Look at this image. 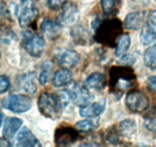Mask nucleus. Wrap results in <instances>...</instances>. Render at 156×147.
I'll list each match as a JSON object with an SVG mask.
<instances>
[{"mask_svg": "<svg viewBox=\"0 0 156 147\" xmlns=\"http://www.w3.org/2000/svg\"><path fill=\"white\" fill-rule=\"evenodd\" d=\"M37 106L43 116L51 119L59 117L63 109L56 94L48 92L42 93L39 96Z\"/></svg>", "mask_w": 156, "mask_h": 147, "instance_id": "1", "label": "nucleus"}, {"mask_svg": "<svg viewBox=\"0 0 156 147\" xmlns=\"http://www.w3.org/2000/svg\"><path fill=\"white\" fill-rule=\"evenodd\" d=\"M2 106L13 113H22L31 109L32 102L29 97L25 94H11L2 100Z\"/></svg>", "mask_w": 156, "mask_h": 147, "instance_id": "2", "label": "nucleus"}, {"mask_svg": "<svg viewBox=\"0 0 156 147\" xmlns=\"http://www.w3.org/2000/svg\"><path fill=\"white\" fill-rule=\"evenodd\" d=\"M135 79L134 72L129 68H114L111 71V84L114 89L124 91L131 88Z\"/></svg>", "mask_w": 156, "mask_h": 147, "instance_id": "3", "label": "nucleus"}, {"mask_svg": "<svg viewBox=\"0 0 156 147\" xmlns=\"http://www.w3.org/2000/svg\"><path fill=\"white\" fill-rule=\"evenodd\" d=\"M23 47L31 56L39 58L42 55L45 48V41L37 33L25 32L23 37Z\"/></svg>", "mask_w": 156, "mask_h": 147, "instance_id": "4", "label": "nucleus"}, {"mask_svg": "<svg viewBox=\"0 0 156 147\" xmlns=\"http://www.w3.org/2000/svg\"><path fill=\"white\" fill-rule=\"evenodd\" d=\"M126 105L130 111L133 113H142L149 106V100L141 91H132L126 97Z\"/></svg>", "mask_w": 156, "mask_h": 147, "instance_id": "5", "label": "nucleus"}, {"mask_svg": "<svg viewBox=\"0 0 156 147\" xmlns=\"http://www.w3.org/2000/svg\"><path fill=\"white\" fill-rule=\"evenodd\" d=\"M37 14V9L31 0L22 1L18 12L19 25L22 28L28 26L35 19Z\"/></svg>", "mask_w": 156, "mask_h": 147, "instance_id": "6", "label": "nucleus"}, {"mask_svg": "<svg viewBox=\"0 0 156 147\" xmlns=\"http://www.w3.org/2000/svg\"><path fill=\"white\" fill-rule=\"evenodd\" d=\"M80 55L70 49L62 50L55 55V61L63 68H73L80 61Z\"/></svg>", "mask_w": 156, "mask_h": 147, "instance_id": "7", "label": "nucleus"}, {"mask_svg": "<svg viewBox=\"0 0 156 147\" xmlns=\"http://www.w3.org/2000/svg\"><path fill=\"white\" fill-rule=\"evenodd\" d=\"M78 134L76 130L70 127H61L55 132V139L57 145H69L76 142Z\"/></svg>", "mask_w": 156, "mask_h": 147, "instance_id": "8", "label": "nucleus"}, {"mask_svg": "<svg viewBox=\"0 0 156 147\" xmlns=\"http://www.w3.org/2000/svg\"><path fill=\"white\" fill-rule=\"evenodd\" d=\"M105 107L106 101L104 100H101L100 101L89 103L84 106H80L79 113L82 117L94 119L103 113Z\"/></svg>", "mask_w": 156, "mask_h": 147, "instance_id": "9", "label": "nucleus"}, {"mask_svg": "<svg viewBox=\"0 0 156 147\" xmlns=\"http://www.w3.org/2000/svg\"><path fill=\"white\" fill-rule=\"evenodd\" d=\"M72 95V102L76 105L83 106L87 104L92 100V95L86 86L75 84L70 91Z\"/></svg>", "mask_w": 156, "mask_h": 147, "instance_id": "10", "label": "nucleus"}, {"mask_svg": "<svg viewBox=\"0 0 156 147\" xmlns=\"http://www.w3.org/2000/svg\"><path fill=\"white\" fill-rule=\"evenodd\" d=\"M35 79V74L33 72L23 74L18 77L17 84L25 93L30 95H34L37 89Z\"/></svg>", "mask_w": 156, "mask_h": 147, "instance_id": "11", "label": "nucleus"}, {"mask_svg": "<svg viewBox=\"0 0 156 147\" xmlns=\"http://www.w3.org/2000/svg\"><path fill=\"white\" fill-rule=\"evenodd\" d=\"M63 10L60 13L58 18V22L61 26H67L73 24L78 16L77 8L73 4L65 5Z\"/></svg>", "mask_w": 156, "mask_h": 147, "instance_id": "12", "label": "nucleus"}, {"mask_svg": "<svg viewBox=\"0 0 156 147\" xmlns=\"http://www.w3.org/2000/svg\"><path fill=\"white\" fill-rule=\"evenodd\" d=\"M97 29L99 34V38H101L103 41H109V38H115L118 36L121 30L120 24H116L115 21L106 22L103 25H98Z\"/></svg>", "mask_w": 156, "mask_h": 147, "instance_id": "13", "label": "nucleus"}, {"mask_svg": "<svg viewBox=\"0 0 156 147\" xmlns=\"http://www.w3.org/2000/svg\"><path fill=\"white\" fill-rule=\"evenodd\" d=\"M17 146H41V143L34 134L27 127H24L16 139Z\"/></svg>", "mask_w": 156, "mask_h": 147, "instance_id": "14", "label": "nucleus"}, {"mask_svg": "<svg viewBox=\"0 0 156 147\" xmlns=\"http://www.w3.org/2000/svg\"><path fill=\"white\" fill-rule=\"evenodd\" d=\"M145 20V13L141 12L130 13L126 16L124 20V27L127 30L136 31L139 29L143 25Z\"/></svg>", "mask_w": 156, "mask_h": 147, "instance_id": "15", "label": "nucleus"}, {"mask_svg": "<svg viewBox=\"0 0 156 147\" xmlns=\"http://www.w3.org/2000/svg\"><path fill=\"white\" fill-rule=\"evenodd\" d=\"M22 120L17 117H8L5 119L2 129L3 137L10 139L15 136L22 125Z\"/></svg>", "mask_w": 156, "mask_h": 147, "instance_id": "16", "label": "nucleus"}, {"mask_svg": "<svg viewBox=\"0 0 156 147\" xmlns=\"http://www.w3.org/2000/svg\"><path fill=\"white\" fill-rule=\"evenodd\" d=\"M73 80L71 72L67 68H61L57 70L52 78V84L55 88H63L70 84Z\"/></svg>", "mask_w": 156, "mask_h": 147, "instance_id": "17", "label": "nucleus"}, {"mask_svg": "<svg viewBox=\"0 0 156 147\" xmlns=\"http://www.w3.org/2000/svg\"><path fill=\"white\" fill-rule=\"evenodd\" d=\"M84 85L88 89L100 91L104 88L106 85V78L103 74L96 72L88 76L84 81Z\"/></svg>", "mask_w": 156, "mask_h": 147, "instance_id": "18", "label": "nucleus"}, {"mask_svg": "<svg viewBox=\"0 0 156 147\" xmlns=\"http://www.w3.org/2000/svg\"><path fill=\"white\" fill-rule=\"evenodd\" d=\"M61 25L58 22H55L50 19H44L40 25V29L47 38H51L55 37L60 31Z\"/></svg>", "mask_w": 156, "mask_h": 147, "instance_id": "19", "label": "nucleus"}, {"mask_svg": "<svg viewBox=\"0 0 156 147\" xmlns=\"http://www.w3.org/2000/svg\"><path fill=\"white\" fill-rule=\"evenodd\" d=\"M136 123L133 119H126L119 124L120 134L127 139H130L135 135L136 132Z\"/></svg>", "mask_w": 156, "mask_h": 147, "instance_id": "20", "label": "nucleus"}, {"mask_svg": "<svg viewBox=\"0 0 156 147\" xmlns=\"http://www.w3.org/2000/svg\"><path fill=\"white\" fill-rule=\"evenodd\" d=\"M131 45V38L129 34H125L119 36L116 42V48H115V55L116 57L121 58L126 55L127 51Z\"/></svg>", "mask_w": 156, "mask_h": 147, "instance_id": "21", "label": "nucleus"}, {"mask_svg": "<svg viewBox=\"0 0 156 147\" xmlns=\"http://www.w3.org/2000/svg\"><path fill=\"white\" fill-rule=\"evenodd\" d=\"M140 41L144 45H149L156 41V31L148 24L142 27L140 33Z\"/></svg>", "mask_w": 156, "mask_h": 147, "instance_id": "22", "label": "nucleus"}, {"mask_svg": "<svg viewBox=\"0 0 156 147\" xmlns=\"http://www.w3.org/2000/svg\"><path fill=\"white\" fill-rule=\"evenodd\" d=\"M144 63L151 70H156V44L146 49L144 53Z\"/></svg>", "mask_w": 156, "mask_h": 147, "instance_id": "23", "label": "nucleus"}, {"mask_svg": "<svg viewBox=\"0 0 156 147\" xmlns=\"http://www.w3.org/2000/svg\"><path fill=\"white\" fill-rule=\"evenodd\" d=\"M97 127V123L93 120H90V118H87V120L78 121L76 124V129L83 132L91 131Z\"/></svg>", "mask_w": 156, "mask_h": 147, "instance_id": "24", "label": "nucleus"}, {"mask_svg": "<svg viewBox=\"0 0 156 147\" xmlns=\"http://www.w3.org/2000/svg\"><path fill=\"white\" fill-rule=\"evenodd\" d=\"M55 94H56L57 97L59 100L61 106L63 108L68 106L69 103L72 101L71 92L69 90H62L61 91H58Z\"/></svg>", "mask_w": 156, "mask_h": 147, "instance_id": "25", "label": "nucleus"}, {"mask_svg": "<svg viewBox=\"0 0 156 147\" xmlns=\"http://www.w3.org/2000/svg\"><path fill=\"white\" fill-rule=\"evenodd\" d=\"M144 126L148 130L156 133V114L151 113V114L145 117Z\"/></svg>", "mask_w": 156, "mask_h": 147, "instance_id": "26", "label": "nucleus"}, {"mask_svg": "<svg viewBox=\"0 0 156 147\" xmlns=\"http://www.w3.org/2000/svg\"><path fill=\"white\" fill-rule=\"evenodd\" d=\"M102 10L105 14H109L115 7V0H100Z\"/></svg>", "mask_w": 156, "mask_h": 147, "instance_id": "27", "label": "nucleus"}, {"mask_svg": "<svg viewBox=\"0 0 156 147\" xmlns=\"http://www.w3.org/2000/svg\"><path fill=\"white\" fill-rule=\"evenodd\" d=\"M67 0H48V5L51 9L58 10L67 4Z\"/></svg>", "mask_w": 156, "mask_h": 147, "instance_id": "28", "label": "nucleus"}, {"mask_svg": "<svg viewBox=\"0 0 156 147\" xmlns=\"http://www.w3.org/2000/svg\"><path fill=\"white\" fill-rule=\"evenodd\" d=\"M10 85V81L7 76L0 75V94L8 91Z\"/></svg>", "mask_w": 156, "mask_h": 147, "instance_id": "29", "label": "nucleus"}, {"mask_svg": "<svg viewBox=\"0 0 156 147\" xmlns=\"http://www.w3.org/2000/svg\"><path fill=\"white\" fill-rule=\"evenodd\" d=\"M45 68L43 69L41 71L40 76H39L38 81L39 84L41 85H44L47 83V81L48 79L49 76V67H44Z\"/></svg>", "mask_w": 156, "mask_h": 147, "instance_id": "30", "label": "nucleus"}, {"mask_svg": "<svg viewBox=\"0 0 156 147\" xmlns=\"http://www.w3.org/2000/svg\"><path fill=\"white\" fill-rule=\"evenodd\" d=\"M147 87L150 91L156 92V75L148 77L147 81Z\"/></svg>", "mask_w": 156, "mask_h": 147, "instance_id": "31", "label": "nucleus"}, {"mask_svg": "<svg viewBox=\"0 0 156 147\" xmlns=\"http://www.w3.org/2000/svg\"><path fill=\"white\" fill-rule=\"evenodd\" d=\"M148 20L151 25L156 26V10H153L148 14Z\"/></svg>", "mask_w": 156, "mask_h": 147, "instance_id": "32", "label": "nucleus"}, {"mask_svg": "<svg viewBox=\"0 0 156 147\" xmlns=\"http://www.w3.org/2000/svg\"><path fill=\"white\" fill-rule=\"evenodd\" d=\"M2 120H3V114H2V112H0V127L2 126Z\"/></svg>", "mask_w": 156, "mask_h": 147, "instance_id": "33", "label": "nucleus"}]
</instances>
